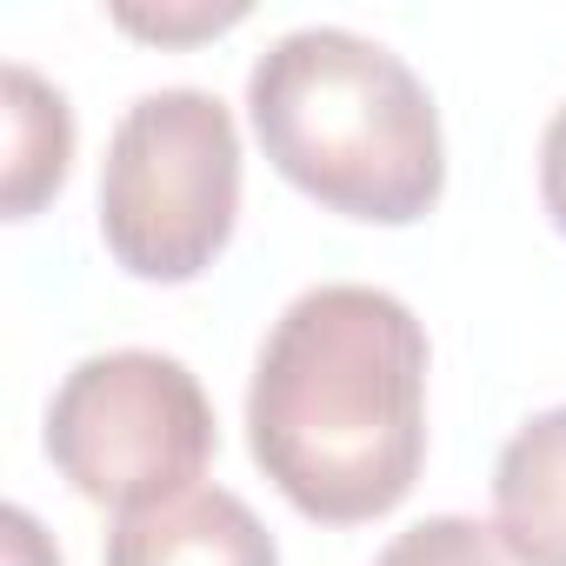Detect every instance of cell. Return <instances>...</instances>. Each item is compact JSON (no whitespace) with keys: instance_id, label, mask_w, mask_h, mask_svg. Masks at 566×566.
<instances>
[{"instance_id":"cell-1","label":"cell","mask_w":566,"mask_h":566,"mask_svg":"<svg viewBox=\"0 0 566 566\" xmlns=\"http://www.w3.org/2000/svg\"><path fill=\"white\" fill-rule=\"evenodd\" d=\"M247 447L321 526L394 513L427 467V327L413 307L360 280L307 287L260 347Z\"/></svg>"},{"instance_id":"cell-2","label":"cell","mask_w":566,"mask_h":566,"mask_svg":"<svg viewBox=\"0 0 566 566\" xmlns=\"http://www.w3.org/2000/svg\"><path fill=\"white\" fill-rule=\"evenodd\" d=\"M247 114L280 180L374 227H413L447 187V140L420 74L354 34H280L247 74Z\"/></svg>"},{"instance_id":"cell-3","label":"cell","mask_w":566,"mask_h":566,"mask_svg":"<svg viewBox=\"0 0 566 566\" xmlns=\"http://www.w3.org/2000/svg\"><path fill=\"white\" fill-rule=\"evenodd\" d=\"M240 220V127L207 87L140 94L101 167V240L154 287L200 280Z\"/></svg>"},{"instance_id":"cell-4","label":"cell","mask_w":566,"mask_h":566,"mask_svg":"<svg viewBox=\"0 0 566 566\" xmlns=\"http://www.w3.org/2000/svg\"><path fill=\"white\" fill-rule=\"evenodd\" d=\"M213 440L207 387L154 347L87 354L48 407V460L81 500L114 513L187 493Z\"/></svg>"},{"instance_id":"cell-5","label":"cell","mask_w":566,"mask_h":566,"mask_svg":"<svg viewBox=\"0 0 566 566\" xmlns=\"http://www.w3.org/2000/svg\"><path fill=\"white\" fill-rule=\"evenodd\" d=\"M107 566H280V546L240 493L187 486L120 513L107 533Z\"/></svg>"},{"instance_id":"cell-6","label":"cell","mask_w":566,"mask_h":566,"mask_svg":"<svg viewBox=\"0 0 566 566\" xmlns=\"http://www.w3.org/2000/svg\"><path fill=\"white\" fill-rule=\"evenodd\" d=\"M493 533L520 566H566V407L533 413L500 447Z\"/></svg>"},{"instance_id":"cell-7","label":"cell","mask_w":566,"mask_h":566,"mask_svg":"<svg viewBox=\"0 0 566 566\" xmlns=\"http://www.w3.org/2000/svg\"><path fill=\"white\" fill-rule=\"evenodd\" d=\"M8 220H28L41 213V200L61 193L67 180V160H74V107L61 87H48L34 67H8Z\"/></svg>"},{"instance_id":"cell-8","label":"cell","mask_w":566,"mask_h":566,"mask_svg":"<svg viewBox=\"0 0 566 566\" xmlns=\"http://www.w3.org/2000/svg\"><path fill=\"white\" fill-rule=\"evenodd\" d=\"M374 566H520L493 526L467 520V513H433V520H413L407 533L387 539V553Z\"/></svg>"},{"instance_id":"cell-9","label":"cell","mask_w":566,"mask_h":566,"mask_svg":"<svg viewBox=\"0 0 566 566\" xmlns=\"http://www.w3.org/2000/svg\"><path fill=\"white\" fill-rule=\"evenodd\" d=\"M539 200H546V220L566 240V101H559V114L539 134Z\"/></svg>"},{"instance_id":"cell-10","label":"cell","mask_w":566,"mask_h":566,"mask_svg":"<svg viewBox=\"0 0 566 566\" xmlns=\"http://www.w3.org/2000/svg\"><path fill=\"white\" fill-rule=\"evenodd\" d=\"M247 8H227V14H213V8H200V14H134V8H120L114 21L120 28H134V34H160V41H187V34H220V28H233Z\"/></svg>"},{"instance_id":"cell-11","label":"cell","mask_w":566,"mask_h":566,"mask_svg":"<svg viewBox=\"0 0 566 566\" xmlns=\"http://www.w3.org/2000/svg\"><path fill=\"white\" fill-rule=\"evenodd\" d=\"M8 533H14V566H61V559L48 553V539H41V526H34V520H28L21 506L8 513Z\"/></svg>"}]
</instances>
